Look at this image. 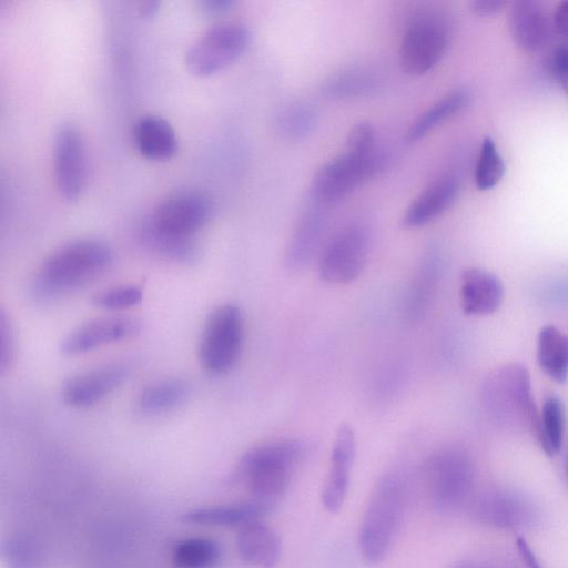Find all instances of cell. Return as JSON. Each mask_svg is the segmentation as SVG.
<instances>
[{"label": "cell", "instance_id": "1", "mask_svg": "<svg viewBox=\"0 0 568 568\" xmlns=\"http://www.w3.org/2000/svg\"><path fill=\"white\" fill-rule=\"evenodd\" d=\"M114 252L102 240L79 239L52 252L39 266L32 296L51 302L102 276L113 264Z\"/></svg>", "mask_w": 568, "mask_h": 568}, {"label": "cell", "instance_id": "2", "mask_svg": "<svg viewBox=\"0 0 568 568\" xmlns=\"http://www.w3.org/2000/svg\"><path fill=\"white\" fill-rule=\"evenodd\" d=\"M304 455L305 445L294 438L255 446L237 462L232 481L244 486L253 499L275 508L284 497L293 471Z\"/></svg>", "mask_w": 568, "mask_h": 568}, {"label": "cell", "instance_id": "3", "mask_svg": "<svg viewBox=\"0 0 568 568\" xmlns=\"http://www.w3.org/2000/svg\"><path fill=\"white\" fill-rule=\"evenodd\" d=\"M408 487L397 473L376 481L358 530V550L368 565L381 562L389 551L407 506Z\"/></svg>", "mask_w": 568, "mask_h": 568}, {"label": "cell", "instance_id": "4", "mask_svg": "<svg viewBox=\"0 0 568 568\" xmlns=\"http://www.w3.org/2000/svg\"><path fill=\"white\" fill-rule=\"evenodd\" d=\"M474 469L468 454L455 446L434 452L422 467V485L428 503L437 510H452L469 497Z\"/></svg>", "mask_w": 568, "mask_h": 568}, {"label": "cell", "instance_id": "5", "mask_svg": "<svg viewBox=\"0 0 568 568\" xmlns=\"http://www.w3.org/2000/svg\"><path fill=\"white\" fill-rule=\"evenodd\" d=\"M244 337L241 308L234 303L215 307L206 318L199 346L202 367L214 375L229 372L240 357Z\"/></svg>", "mask_w": 568, "mask_h": 568}, {"label": "cell", "instance_id": "6", "mask_svg": "<svg viewBox=\"0 0 568 568\" xmlns=\"http://www.w3.org/2000/svg\"><path fill=\"white\" fill-rule=\"evenodd\" d=\"M486 406L501 422L528 426L536 433L539 414L531 394L530 378L525 367L511 364L501 368L485 385Z\"/></svg>", "mask_w": 568, "mask_h": 568}, {"label": "cell", "instance_id": "7", "mask_svg": "<svg viewBox=\"0 0 568 568\" xmlns=\"http://www.w3.org/2000/svg\"><path fill=\"white\" fill-rule=\"evenodd\" d=\"M449 44L446 19L436 12H419L407 23L399 47L402 69L414 75L432 70Z\"/></svg>", "mask_w": 568, "mask_h": 568}, {"label": "cell", "instance_id": "8", "mask_svg": "<svg viewBox=\"0 0 568 568\" xmlns=\"http://www.w3.org/2000/svg\"><path fill=\"white\" fill-rule=\"evenodd\" d=\"M250 30L241 22H222L202 34L187 50L191 73L207 77L235 62L247 49Z\"/></svg>", "mask_w": 568, "mask_h": 568}, {"label": "cell", "instance_id": "9", "mask_svg": "<svg viewBox=\"0 0 568 568\" xmlns=\"http://www.w3.org/2000/svg\"><path fill=\"white\" fill-rule=\"evenodd\" d=\"M383 159L378 152L363 154L346 151L327 163L315 173L312 182V195L320 204L337 202L381 168Z\"/></svg>", "mask_w": 568, "mask_h": 568}, {"label": "cell", "instance_id": "10", "mask_svg": "<svg viewBox=\"0 0 568 568\" xmlns=\"http://www.w3.org/2000/svg\"><path fill=\"white\" fill-rule=\"evenodd\" d=\"M371 248V232L363 224H352L336 233L324 246L318 261L323 281L348 284L364 270Z\"/></svg>", "mask_w": 568, "mask_h": 568}, {"label": "cell", "instance_id": "11", "mask_svg": "<svg viewBox=\"0 0 568 568\" xmlns=\"http://www.w3.org/2000/svg\"><path fill=\"white\" fill-rule=\"evenodd\" d=\"M53 170L60 195L67 201L77 200L85 187L87 156L82 134L70 122H63L55 131Z\"/></svg>", "mask_w": 568, "mask_h": 568}, {"label": "cell", "instance_id": "12", "mask_svg": "<svg viewBox=\"0 0 568 568\" xmlns=\"http://www.w3.org/2000/svg\"><path fill=\"white\" fill-rule=\"evenodd\" d=\"M214 214L213 200L197 190L178 192L162 201L150 221L169 233L193 236Z\"/></svg>", "mask_w": 568, "mask_h": 568}, {"label": "cell", "instance_id": "13", "mask_svg": "<svg viewBox=\"0 0 568 568\" xmlns=\"http://www.w3.org/2000/svg\"><path fill=\"white\" fill-rule=\"evenodd\" d=\"M140 322L129 316H103L90 320L62 341L60 351L64 356H77L98 347L125 341L140 332Z\"/></svg>", "mask_w": 568, "mask_h": 568}, {"label": "cell", "instance_id": "14", "mask_svg": "<svg viewBox=\"0 0 568 568\" xmlns=\"http://www.w3.org/2000/svg\"><path fill=\"white\" fill-rule=\"evenodd\" d=\"M356 456V437L349 424H341L333 442L326 481L322 488L321 501L331 514L344 505Z\"/></svg>", "mask_w": 568, "mask_h": 568}, {"label": "cell", "instance_id": "15", "mask_svg": "<svg viewBox=\"0 0 568 568\" xmlns=\"http://www.w3.org/2000/svg\"><path fill=\"white\" fill-rule=\"evenodd\" d=\"M126 376L128 368L120 364L104 365L83 372L63 383L62 400L74 408L92 406L113 393Z\"/></svg>", "mask_w": 568, "mask_h": 568}, {"label": "cell", "instance_id": "16", "mask_svg": "<svg viewBox=\"0 0 568 568\" xmlns=\"http://www.w3.org/2000/svg\"><path fill=\"white\" fill-rule=\"evenodd\" d=\"M509 30L516 45L529 53L542 50L554 33L551 18L535 0H517L511 3Z\"/></svg>", "mask_w": 568, "mask_h": 568}, {"label": "cell", "instance_id": "17", "mask_svg": "<svg viewBox=\"0 0 568 568\" xmlns=\"http://www.w3.org/2000/svg\"><path fill=\"white\" fill-rule=\"evenodd\" d=\"M274 507L255 499L246 501L212 505L187 510L182 520L190 525L206 527H237L263 520Z\"/></svg>", "mask_w": 568, "mask_h": 568}, {"label": "cell", "instance_id": "18", "mask_svg": "<svg viewBox=\"0 0 568 568\" xmlns=\"http://www.w3.org/2000/svg\"><path fill=\"white\" fill-rule=\"evenodd\" d=\"M235 548L240 559L255 568H275L282 554L278 535L263 520L239 528Z\"/></svg>", "mask_w": 568, "mask_h": 568}, {"label": "cell", "instance_id": "19", "mask_svg": "<svg viewBox=\"0 0 568 568\" xmlns=\"http://www.w3.org/2000/svg\"><path fill=\"white\" fill-rule=\"evenodd\" d=\"M504 298V286L493 273L478 268H467L460 281V305L465 314L489 315L496 312Z\"/></svg>", "mask_w": 568, "mask_h": 568}, {"label": "cell", "instance_id": "20", "mask_svg": "<svg viewBox=\"0 0 568 568\" xmlns=\"http://www.w3.org/2000/svg\"><path fill=\"white\" fill-rule=\"evenodd\" d=\"M458 190L455 175L446 174L436 179L407 207L403 224L419 227L435 220L454 203Z\"/></svg>", "mask_w": 568, "mask_h": 568}, {"label": "cell", "instance_id": "21", "mask_svg": "<svg viewBox=\"0 0 568 568\" xmlns=\"http://www.w3.org/2000/svg\"><path fill=\"white\" fill-rule=\"evenodd\" d=\"M138 237L145 248L174 263L193 264L200 257V247L193 236L160 230L150 219L139 226Z\"/></svg>", "mask_w": 568, "mask_h": 568}, {"label": "cell", "instance_id": "22", "mask_svg": "<svg viewBox=\"0 0 568 568\" xmlns=\"http://www.w3.org/2000/svg\"><path fill=\"white\" fill-rule=\"evenodd\" d=\"M133 141L141 155L164 161L178 151V138L172 125L158 115L141 116L133 128Z\"/></svg>", "mask_w": 568, "mask_h": 568}, {"label": "cell", "instance_id": "23", "mask_svg": "<svg viewBox=\"0 0 568 568\" xmlns=\"http://www.w3.org/2000/svg\"><path fill=\"white\" fill-rule=\"evenodd\" d=\"M325 230V217L317 209L307 210L298 222L285 253V264L303 268L315 255Z\"/></svg>", "mask_w": 568, "mask_h": 568}, {"label": "cell", "instance_id": "24", "mask_svg": "<svg viewBox=\"0 0 568 568\" xmlns=\"http://www.w3.org/2000/svg\"><path fill=\"white\" fill-rule=\"evenodd\" d=\"M470 513L479 521L504 527L521 525L530 516L527 503L507 493L478 496L470 504Z\"/></svg>", "mask_w": 568, "mask_h": 568}, {"label": "cell", "instance_id": "25", "mask_svg": "<svg viewBox=\"0 0 568 568\" xmlns=\"http://www.w3.org/2000/svg\"><path fill=\"white\" fill-rule=\"evenodd\" d=\"M192 392L183 378H165L150 384L139 394L135 406L143 415H159L183 405Z\"/></svg>", "mask_w": 568, "mask_h": 568}, {"label": "cell", "instance_id": "26", "mask_svg": "<svg viewBox=\"0 0 568 568\" xmlns=\"http://www.w3.org/2000/svg\"><path fill=\"white\" fill-rule=\"evenodd\" d=\"M537 362L542 372L557 383L568 378V334L554 325L540 328L537 337Z\"/></svg>", "mask_w": 568, "mask_h": 568}, {"label": "cell", "instance_id": "27", "mask_svg": "<svg viewBox=\"0 0 568 568\" xmlns=\"http://www.w3.org/2000/svg\"><path fill=\"white\" fill-rule=\"evenodd\" d=\"M222 559L221 545L209 537L179 540L171 551L173 568H215Z\"/></svg>", "mask_w": 568, "mask_h": 568}, {"label": "cell", "instance_id": "28", "mask_svg": "<svg viewBox=\"0 0 568 568\" xmlns=\"http://www.w3.org/2000/svg\"><path fill=\"white\" fill-rule=\"evenodd\" d=\"M469 99V93L464 89L446 93L410 125L406 135L407 141L415 142L424 138L442 122L466 108Z\"/></svg>", "mask_w": 568, "mask_h": 568}, {"label": "cell", "instance_id": "29", "mask_svg": "<svg viewBox=\"0 0 568 568\" xmlns=\"http://www.w3.org/2000/svg\"><path fill=\"white\" fill-rule=\"evenodd\" d=\"M565 407L560 398L549 396L542 404L539 414L536 436L547 456L557 455L564 443Z\"/></svg>", "mask_w": 568, "mask_h": 568}, {"label": "cell", "instance_id": "30", "mask_svg": "<svg viewBox=\"0 0 568 568\" xmlns=\"http://www.w3.org/2000/svg\"><path fill=\"white\" fill-rule=\"evenodd\" d=\"M376 77L364 68H348L335 72L323 84V93L332 99H348L374 90Z\"/></svg>", "mask_w": 568, "mask_h": 568}, {"label": "cell", "instance_id": "31", "mask_svg": "<svg viewBox=\"0 0 568 568\" xmlns=\"http://www.w3.org/2000/svg\"><path fill=\"white\" fill-rule=\"evenodd\" d=\"M316 122V109L305 100L288 102L276 116V125L281 134L292 140L306 136L313 131Z\"/></svg>", "mask_w": 568, "mask_h": 568}, {"label": "cell", "instance_id": "32", "mask_svg": "<svg viewBox=\"0 0 568 568\" xmlns=\"http://www.w3.org/2000/svg\"><path fill=\"white\" fill-rule=\"evenodd\" d=\"M505 163L490 136L483 140L475 166V184L478 190L495 187L505 174Z\"/></svg>", "mask_w": 568, "mask_h": 568}, {"label": "cell", "instance_id": "33", "mask_svg": "<svg viewBox=\"0 0 568 568\" xmlns=\"http://www.w3.org/2000/svg\"><path fill=\"white\" fill-rule=\"evenodd\" d=\"M437 277V258L435 252H428L412 284L408 296V310L410 315L419 316L426 310L429 296L434 290Z\"/></svg>", "mask_w": 568, "mask_h": 568}, {"label": "cell", "instance_id": "34", "mask_svg": "<svg viewBox=\"0 0 568 568\" xmlns=\"http://www.w3.org/2000/svg\"><path fill=\"white\" fill-rule=\"evenodd\" d=\"M143 290L138 284H125L105 288L92 296V304L106 311H122L138 305Z\"/></svg>", "mask_w": 568, "mask_h": 568}, {"label": "cell", "instance_id": "35", "mask_svg": "<svg viewBox=\"0 0 568 568\" xmlns=\"http://www.w3.org/2000/svg\"><path fill=\"white\" fill-rule=\"evenodd\" d=\"M6 568H40V556L34 542L27 536L17 535L2 546Z\"/></svg>", "mask_w": 568, "mask_h": 568}, {"label": "cell", "instance_id": "36", "mask_svg": "<svg viewBox=\"0 0 568 568\" xmlns=\"http://www.w3.org/2000/svg\"><path fill=\"white\" fill-rule=\"evenodd\" d=\"M346 149L363 154L376 153V133L368 122H359L351 130Z\"/></svg>", "mask_w": 568, "mask_h": 568}, {"label": "cell", "instance_id": "37", "mask_svg": "<svg viewBox=\"0 0 568 568\" xmlns=\"http://www.w3.org/2000/svg\"><path fill=\"white\" fill-rule=\"evenodd\" d=\"M0 369L3 373L11 366L16 354L13 328L3 310L0 315Z\"/></svg>", "mask_w": 568, "mask_h": 568}, {"label": "cell", "instance_id": "38", "mask_svg": "<svg viewBox=\"0 0 568 568\" xmlns=\"http://www.w3.org/2000/svg\"><path fill=\"white\" fill-rule=\"evenodd\" d=\"M552 75L568 92V45L558 48L550 60Z\"/></svg>", "mask_w": 568, "mask_h": 568}, {"label": "cell", "instance_id": "39", "mask_svg": "<svg viewBox=\"0 0 568 568\" xmlns=\"http://www.w3.org/2000/svg\"><path fill=\"white\" fill-rule=\"evenodd\" d=\"M554 33L568 42V0L561 1L551 18Z\"/></svg>", "mask_w": 568, "mask_h": 568}, {"label": "cell", "instance_id": "40", "mask_svg": "<svg viewBox=\"0 0 568 568\" xmlns=\"http://www.w3.org/2000/svg\"><path fill=\"white\" fill-rule=\"evenodd\" d=\"M506 4L503 0H475L470 2V8L476 16L490 17L501 11Z\"/></svg>", "mask_w": 568, "mask_h": 568}, {"label": "cell", "instance_id": "41", "mask_svg": "<svg viewBox=\"0 0 568 568\" xmlns=\"http://www.w3.org/2000/svg\"><path fill=\"white\" fill-rule=\"evenodd\" d=\"M234 3L233 0H201L199 6L207 14H219L230 10Z\"/></svg>", "mask_w": 568, "mask_h": 568}, {"label": "cell", "instance_id": "42", "mask_svg": "<svg viewBox=\"0 0 568 568\" xmlns=\"http://www.w3.org/2000/svg\"><path fill=\"white\" fill-rule=\"evenodd\" d=\"M516 545L520 554V557L523 561L526 564L527 568H542L535 552L524 538L518 537L516 540Z\"/></svg>", "mask_w": 568, "mask_h": 568}, {"label": "cell", "instance_id": "43", "mask_svg": "<svg viewBox=\"0 0 568 568\" xmlns=\"http://www.w3.org/2000/svg\"><path fill=\"white\" fill-rule=\"evenodd\" d=\"M159 1H145L140 4L139 12L144 18L153 17L160 7Z\"/></svg>", "mask_w": 568, "mask_h": 568}, {"label": "cell", "instance_id": "44", "mask_svg": "<svg viewBox=\"0 0 568 568\" xmlns=\"http://www.w3.org/2000/svg\"><path fill=\"white\" fill-rule=\"evenodd\" d=\"M565 473H566V476H567V479H568V453H567L566 459H565Z\"/></svg>", "mask_w": 568, "mask_h": 568}, {"label": "cell", "instance_id": "45", "mask_svg": "<svg viewBox=\"0 0 568 568\" xmlns=\"http://www.w3.org/2000/svg\"><path fill=\"white\" fill-rule=\"evenodd\" d=\"M457 568H476V567H473V566H460V567H457Z\"/></svg>", "mask_w": 568, "mask_h": 568}]
</instances>
